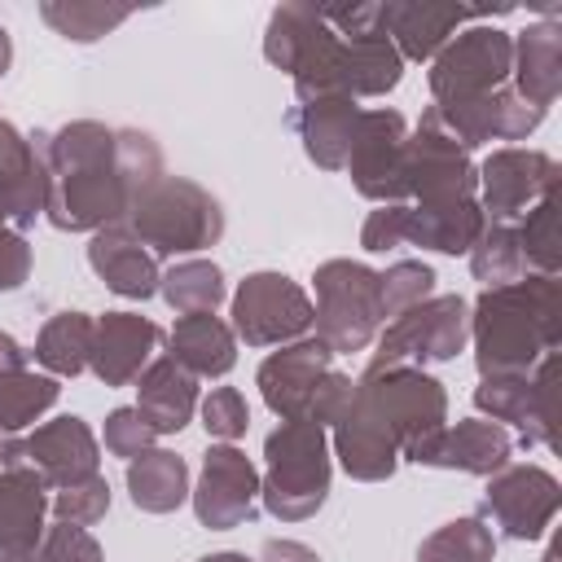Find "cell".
<instances>
[{"label":"cell","mask_w":562,"mask_h":562,"mask_svg":"<svg viewBox=\"0 0 562 562\" xmlns=\"http://www.w3.org/2000/svg\"><path fill=\"white\" fill-rule=\"evenodd\" d=\"M31 277V246L18 228L0 224V290H18Z\"/></svg>","instance_id":"cell-43"},{"label":"cell","mask_w":562,"mask_h":562,"mask_svg":"<svg viewBox=\"0 0 562 562\" xmlns=\"http://www.w3.org/2000/svg\"><path fill=\"white\" fill-rule=\"evenodd\" d=\"M162 342V329L136 312H105L92 325V351H88V369L105 382V386H132L140 378V369L149 364L154 347Z\"/></svg>","instance_id":"cell-20"},{"label":"cell","mask_w":562,"mask_h":562,"mask_svg":"<svg viewBox=\"0 0 562 562\" xmlns=\"http://www.w3.org/2000/svg\"><path fill=\"white\" fill-rule=\"evenodd\" d=\"M4 448H9V435L0 430V461H4Z\"/></svg>","instance_id":"cell-48"},{"label":"cell","mask_w":562,"mask_h":562,"mask_svg":"<svg viewBox=\"0 0 562 562\" xmlns=\"http://www.w3.org/2000/svg\"><path fill=\"white\" fill-rule=\"evenodd\" d=\"M378 277H382V316L386 321H395L400 312H408V307H417L422 299L435 294V272L417 259H400Z\"/></svg>","instance_id":"cell-37"},{"label":"cell","mask_w":562,"mask_h":562,"mask_svg":"<svg viewBox=\"0 0 562 562\" xmlns=\"http://www.w3.org/2000/svg\"><path fill=\"white\" fill-rule=\"evenodd\" d=\"M514 233H518V246H522L527 268H536L540 277H553L558 272V259H562V250H558L562 246V237H558V193L540 198L522 215V224Z\"/></svg>","instance_id":"cell-36"},{"label":"cell","mask_w":562,"mask_h":562,"mask_svg":"<svg viewBox=\"0 0 562 562\" xmlns=\"http://www.w3.org/2000/svg\"><path fill=\"white\" fill-rule=\"evenodd\" d=\"M259 562H321V558L307 544H299V540H268Z\"/></svg>","instance_id":"cell-44"},{"label":"cell","mask_w":562,"mask_h":562,"mask_svg":"<svg viewBox=\"0 0 562 562\" xmlns=\"http://www.w3.org/2000/svg\"><path fill=\"white\" fill-rule=\"evenodd\" d=\"M514 75V35L501 26H470L435 53L430 66V97L435 105L474 101L505 88Z\"/></svg>","instance_id":"cell-8"},{"label":"cell","mask_w":562,"mask_h":562,"mask_svg":"<svg viewBox=\"0 0 562 562\" xmlns=\"http://www.w3.org/2000/svg\"><path fill=\"white\" fill-rule=\"evenodd\" d=\"M198 562H250L246 553H211V558H198Z\"/></svg>","instance_id":"cell-46"},{"label":"cell","mask_w":562,"mask_h":562,"mask_svg":"<svg viewBox=\"0 0 562 562\" xmlns=\"http://www.w3.org/2000/svg\"><path fill=\"white\" fill-rule=\"evenodd\" d=\"M158 294L180 312H215L224 303V272L211 263V259H180L162 272L158 281Z\"/></svg>","instance_id":"cell-31"},{"label":"cell","mask_w":562,"mask_h":562,"mask_svg":"<svg viewBox=\"0 0 562 562\" xmlns=\"http://www.w3.org/2000/svg\"><path fill=\"white\" fill-rule=\"evenodd\" d=\"M509 13L501 9H470V4H439V0H386L382 4V26L404 61H435V53L457 35L461 22Z\"/></svg>","instance_id":"cell-18"},{"label":"cell","mask_w":562,"mask_h":562,"mask_svg":"<svg viewBox=\"0 0 562 562\" xmlns=\"http://www.w3.org/2000/svg\"><path fill=\"white\" fill-rule=\"evenodd\" d=\"M351 378L334 369V351L321 338L290 342L259 364V391L281 422L338 426L351 404Z\"/></svg>","instance_id":"cell-4"},{"label":"cell","mask_w":562,"mask_h":562,"mask_svg":"<svg viewBox=\"0 0 562 562\" xmlns=\"http://www.w3.org/2000/svg\"><path fill=\"white\" fill-rule=\"evenodd\" d=\"M40 562H101V544L88 527L53 522L40 536Z\"/></svg>","instance_id":"cell-40"},{"label":"cell","mask_w":562,"mask_h":562,"mask_svg":"<svg viewBox=\"0 0 562 562\" xmlns=\"http://www.w3.org/2000/svg\"><path fill=\"white\" fill-rule=\"evenodd\" d=\"M408 241V206L404 202H391V206H378L369 220H364V233H360V246L373 250V255H386L395 246Z\"/></svg>","instance_id":"cell-42"},{"label":"cell","mask_w":562,"mask_h":562,"mask_svg":"<svg viewBox=\"0 0 562 562\" xmlns=\"http://www.w3.org/2000/svg\"><path fill=\"white\" fill-rule=\"evenodd\" d=\"M558 88H562V26L531 22L514 40V92L522 101L549 110Z\"/></svg>","instance_id":"cell-26"},{"label":"cell","mask_w":562,"mask_h":562,"mask_svg":"<svg viewBox=\"0 0 562 562\" xmlns=\"http://www.w3.org/2000/svg\"><path fill=\"white\" fill-rule=\"evenodd\" d=\"M136 391H140L136 395V408L154 426V435L184 430L189 417H193V408H198V378L184 364H176L171 356L149 360L140 369V378H136Z\"/></svg>","instance_id":"cell-25"},{"label":"cell","mask_w":562,"mask_h":562,"mask_svg":"<svg viewBox=\"0 0 562 562\" xmlns=\"http://www.w3.org/2000/svg\"><path fill=\"white\" fill-rule=\"evenodd\" d=\"M123 224L140 237V246L154 259L158 255H193V250H206L220 241L224 211L202 184L180 180V176H158L132 202Z\"/></svg>","instance_id":"cell-5"},{"label":"cell","mask_w":562,"mask_h":562,"mask_svg":"<svg viewBox=\"0 0 562 562\" xmlns=\"http://www.w3.org/2000/svg\"><path fill=\"white\" fill-rule=\"evenodd\" d=\"M474 360L479 373H527L562 338V290L558 277H522L479 294L474 316Z\"/></svg>","instance_id":"cell-3"},{"label":"cell","mask_w":562,"mask_h":562,"mask_svg":"<svg viewBox=\"0 0 562 562\" xmlns=\"http://www.w3.org/2000/svg\"><path fill=\"white\" fill-rule=\"evenodd\" d=\"M316 307L312 325L316 338L338 351H360L373 342L382 316V277L356 259H329L316 268Z\"/></svg>","instance_id":"cell-7"},{"label":"cell","mask_w":562,"mask_h":562,"mask_svg":"<svg viewBox=\"0 0 562 562\" xmlns=\"http://www.w3.org/2000/svg\"><path fill=\"white\" fill-rule=\"evenodd\" d=\"M127 492L132 505L145 514H171L189 501V465L167 448H149L127 461Z\"/></svg>","instance_id":"cell-28"},{"label":"cell","mask_w":562,"mask_h":562,"mask_svg":"<svg viewBox=\"0 0 562 562\" xmlns=\"http://www.w3.org/2000/svg\"><path fill=\"white\" fill-rule=\"evenodd\" d=\"M31 145L48 180L44 211L61 233H101L110 224H123L132 202L162 176L154 136L132 127L79 119L57 132L31 136Z\"/></svg>","instance_id":"cell-1"},{"label":"cell","mask_w":562,"mask_h":562,"mask_svg":"<svg viewBox=\"0 0 562 562\" xmlns=\"http://www.w3.org/2000/svg\"><path fill=\"white\" fill-rule=\"evenodd\" d=\"M40 18H44L57 35H66V40H75V44H92V40L110 35L114 26H123V22L132 18V9L92 4V0H44V4H40Z\"/></svg>","instance_id":"cell-34"},{"label":"cell","mask_w":562,"mask_h":562,"mask_svg":"<svg viewBox=\"0 0 562 562\" xmlns=\"http://www.w3.org/2000/svg\"><path fill=\"white\" fill-rule=\"evenodd\" d=\"M18 369H26V351L18 347L13 334H0V378L4 373H18Z\"/></svg>","instance_id":"cell-45"},{"label":"cell","mask_w":562,"mask_h":562,"mask_svg":"<svg viewBox=\"0 0 562 562\" xmlns=\"http://www.w3.org/2000/svg\"><path fill=\"white\" fill-rule=\"evenodd\" d=\"M470 334V316H465V299L457 294H430L417 307L400 312L386 334L378 338V356L373 364H435V360H452L465 347Z\"/></svg>","instance_id":"cell-9"},{"label":"cell","mask_w":562,"mask_h":562,"mask_svg":"<svg viewBox=\"0 0 562 562\" xmlns=\"http://www.w3.org/2000/svg\"><path fill=\"white\" fill-rule=\"evenodd\" d=\"M404 176H408V193L417 198V206L474 202V189H479V176H474L470 154L443 132V123L435 119V110H426L422 123H417V132L408 136Z\"/></svg>","instance_id":"cell-10"},{"label":"cell","mask_w":562,"mask_h":562,"mask_svg":"<svg viewBox=\"0 0 562 562\" xmlns=\"http://www.w3.org/2000/svg\"><path fill=\"white\" fill-rule=\"evenodd\" d=\"M483 233V211L479 202H452V206H408V241L443 250V255H465Z\"/></svg>","instance_id":"cell-29"},{"label":"cell","mask_w":562,"mask_h":562,"mask_svg":"<svg viewBox=\"0 0 562 562\" xmlns=\"http://www.w3.org/2000/svg\"><path fill=\"white\" fill-rule=\"evenodd\" d=\"M198 522L211 531H228L241 522H255L259 514V474L233 443H211L202 457V479L193 492Z\"/></svg>","instance_id":"cell-14"},{"label":"cell","mask_w":562,"mask_h":562,"mask_svg":"<svg viewBox=\"0 0 562 562\" xmlns=\"http://www.w3.org/2000/svg\"><path fill=\"white\" fill-rule=\"evenodd\" d=\"M0 562H40V553H0Z\"/></svg>","instance_id":"cell-47"},{"label":"cell","mask_w":562,"mask_h":562,"mask_svg":"<svg viewBox=\"0 0 562 562\" xmlns=\"http://www.w3.org/2000/svg\"><path fill=\"white\" fill-rule=\"evenodd\" d=\"M22 461L44 479V487H75L83 479L97 474L101 465V452H97V439L88 430L83 417H53L44 426H35L26 439H22Z\"/></svg>","instance_id":"cell-19"},{"label":"cell","mask_w":562,"mask_h":562,"mask_svg":"<svg viewBox=\"0 0 562 562\" xmlns=\"http://www.w3.org/2000/svg\"><path fill=\"white\" fill-rule=\"evenodd\" d=\"M430 110H435V119L443 123V132L461 149H474V145H487V140H522L544 119V110L522 101L509 83L487 92V97L452 101V105H430Z\"/></svg>","instance_id":"cell-16"},{"label":"cell","mask_w":562,"mask_h":562,"mask_svg":"<svg viewBox=\"0 0 562 562\" xmlns=\"http://www.w3.org/2000/svg\"><path fill=\"white\" fill-rule=\"evenodd\" d=\"M57 395H61V386L48 373H31V369L4 373L0 378V430L13 435V430L35 426V417L48 413L57 404Z\"/></svg>","instance_id":"cell-32"},{"label":"cell","mask_w":562,"mask_h":562,"mask_svg":"<svg viewBox=\"0 0 562 562\" xmlns=\"http://www.w3.org/2000/svg\"><path fill=\"white\" fill-rule=\"evenodd\" d=\"M492 553H496L492 527L483 518H457L422 540L417 562H492Z\"/></svg>","instance_id":"cell-35"},{"label":"cell","mask_w":562,"mask_h":562,"mask_svg":"<svg viewBox=\"0 0 562 562\" xmlns=\"http://www.w3.org/2000/svg\"><path fill=\"white\" fill-rule=\"evenodd\" d=\"M558 479L540 465H501L483 492L479 518H492L509 540H540L558 514Z\"/></svg>","instance_id":"cell-13"},{"label":"cell","mask_w":562,"mask_h":562,"mask_svg":"<svg viewBox=\"0 0 562 562\" xmlns=\"http://www.w3.org/2000/svg\"><path fill=\"white\" fill-rule=\"evenodd\" d=\"M92 325L97 321L83 312H57L53 321H44V329L35 338V360L48 369V378H75L88 369Z\"/></svg>","instance_id":"cell-30"},{"label":"cell","mask_w":562,"mask_h":562,"mask_svg":"<svg viewBox=\"0 0 562 562\" xmlns=\"http://www.w3.org/2000/svg\"><path fill=\"white\" fill-rule=\"evenodd\" d=\"M44 492V479L26 461L0 465V553H35L48 514Z\"/></svg>","instance_id":"cell-24"},{"label":"cell","mask_w":562,"mask_h":562,"mask_svg":"<svg viewBox=\"0 0 562 562\" xmlns=\"http://www.w3.org/2000/svg\"><path fill=\"white\" fill-rule=\"evenodd\" d=\"M268 474L259 483V501L281 522H303L325 505L329 492V439L316 422H281V430L263 443Z\"/></svg>","instance_id":"cell-6"},{"label":"cell","mask_w":562,"mask_h":562,"mask_svg":"<svg viewBox=\"0 0 562 562\" xmlns=\"http://www.w3.org/2000/svg\"><path fill=\"white\" fill-rule=\"evenodd\" d=\"M443 386L413 364H369L334 426L338 461L351 479H391L400 457L443 426Z\"/></svg>","instance_id":"cell-2"},{"label":"cell","mask_w":562,"mask_h":562,"mask_svg":"<svg viewBox=\"0 0 562 562\" xmlns=\"http://www.w3.org/2000/svg\"><path fill=\"white\" fill-rule=\"evenodd\" d=\"M290 127L299 132V140H303V149L316 167L342 171L347 154H351V140H356V127H360V105L351 97H338V92L303 97L290 110Z\"/></svg>","instance_id":"cell-21"},{"label":"cell","mask_w":562,"mask_h":562,"mask_svg":"<svg viewBox=\"0 0 562 562\" xmlns=\"http://www.w3.org/2000/svg\"><path fill=\"white\" fill-rule=\"evenodd\" d=\"M470 268H474V277L487 290L492 285L522 281L527 277V259H522V246H518L514 224H483L479 241L470 246Z\"/></svg>","instance_id":"cell-33"},{"label":"cell","mask_w":562,"mask_h":562,"mask_svg":"<svg viewBox=\"0 0 562 562\" xmlns=\"http://www.w3.org/2000/svg\"><path fill=\"white\" fill-rule=\"evenodd\" d=\"M88 263L123 299H149V294H158V281H162L158 259L140 246V237L127 224H110V228L92 233Z\"/></svg>","instance_id":"cell-23"},{"label":"cell","mask_w":562,"mask_h":562,"mask_svg":"<svg viewBox=\"0 0 562 562\" xmlns=\"http://www.w3.org/2000/svg\"><path fill=\"white\" fill-rule=\"evenodd\" d=\"M474 176L483 184V206H487L492 224H509V220H522L540 198L553 193L558 162L540 149H496Z\"/></svg>","instance_id":"cell-15"},{"label":"cell","mask_w":562,"mask_h":562,"mask_svg":"<svg viewBox=\"0 0 562 562\" xmlns=\"http://www.w3.org/2000/svg\"><path fill=\"white\" fill-rule=\"evenodd\" d=\"M514 439L501 422H457V426H439L426 439H417L404 457L417 465H435V470H465V474H496L501 465H509Z\"/></svg>","instance_id":"cell-17"},{"label":"cell","mask_w":562,"mask_h":562,"mask_svg":"<svg viewBox=\"0 0 562 562\" xmlns=\"http://www.w3.org/2000/svg\"><path fill=\"white\" fill-rule=\"evenodd\" d=\"M105 509H110V483H105L101 474H92V479H83V483H75V487H61V492L53 496L57 522L92 527L97 518H105Z\"/></svg>","instance_id":"cell-39"},{"label":"cell","mask_w":562,"mask_h":562,"mask_svg":"<svg viewBox=\"0 0 562 562\" xmlns=\"http://www.w3.org/2000/svg\"><path fill=\"white\" fill-rule=\"evenodd\" d=\"M233 329L246 347H277L312 329V299L285 272H250L233 294Z\"/></svg>","instance_id":"cell-11"},{"label":"cell","mask_w":562,"mask_h":562,"mask_svg":"<svg viewBox=\"0 0 562 562\" xmlns=\"http://www.w3.org/2000/svg\"><path fill=\"white\" fill-rule=\"evenodd\" d=\"M154 439H158V435H154V426L140 417L136 404H132V408H114V413L105 417V452H114V457H123V461L149 452Z\"/></svg>","instance_id":"cell-41"},{"label":"cell","mask_w":562,"mask_h":562,"mask_svg":"<svg viewBox=\"0 0 562 562\" xmlns=\"http://www.w3.org/2000/svg\"><path fill=\"white\" fill-rule=\"evenodd\" d=\"M202 426L211 439L220 443H233L246 435L250 426V408H246V395L237 386H211V395L202 400Z\"/></svg>","instance_id":"cell-38"},{"label":"cell","mask_w":562,"mask_h":562,"mask_svg":"<svg viewBox=\"0 0 562 562\" xmlns=\"http://www.w3.org/2000/svg\"><path fill=\"white\" fill-rule=\"evenodd\" d=\"M44 198H48V180L35 145L13 123L0 119V224L9 228L35 224V215L44 211Z\"/></svg>","instance_id":"cell-22"},{"label":"cell","mask_w":562,"mask_h":562,"mask_svg":"<svg viewBox=\"0 0 562 562\" xmlns=\"http://www.w3.org/2000/svg\"><path fill=\"white\" fill-rule=\"evenodd\" d=\"M404 149H408V127L395 110H360V127H356L342 171H351V184L364 198L391 206V202L408 198Z\"/></svg>","instance_id":"cell-12"},{"label":"cell","mask_w":562,"mask_h":562,"mask_svg":"<svg viewBox=\"0 0 562 562\" xmlns=\"http://www.w3.org/2000/svg\"><path fill=\"white\" fill-rule=\"evenodd\" d=\"M171 360L193 378H224L237 364V338L215 312H189L171 329Z\"/></svg>","instance_id":"cell-27"}]
</instances>
